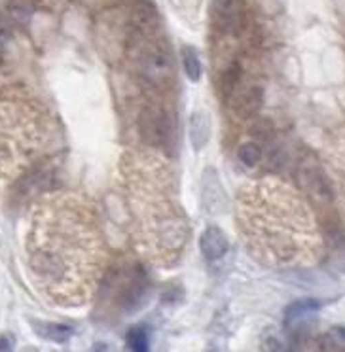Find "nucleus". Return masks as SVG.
<instances>
[{
  "mask_svg": "<svg viewBox=\"0 0 345 352\" xmlns=\"http://www.w3.org/2000/svg\"><path fill=\"white\" fill-rule=\"evenodd\" d=\"M125 341H127V346H129L131 351L135 352H145L148 351V337H146V331L140 328H133L127 331V337H125Z\"/></svg>",
  "mask_w": 345,
  "mask_h": 352,
  "instance_id": "6ab92c4d",
  "label": "nucleus"
},
{
  "mask_svg": "<svg viewBox=\"0 0 345 352\" xmlns=\"http://www.w3.org/2000/svg\"><path fill=\"white\" fill-rule=\"evenodd\" d=\"M138 69L146 84L154 87L167 85L173 78V61L167 46L163 42H156L152 46L143 47L138 57Z\"/></svg>",
  "mask_w": 345,
  "mask_h": 352,
  "instance_id": "39448f33",
  "label": "nucleus"
},
{
  "mask_svg": "<svg viewBox=\"0 0 345 352\" xmlns=\"http://www.w3.org/2000/svg\"><path fill=\"white\" fill-rule=\"evenodd\" d=\"M336 331H337V336L342 337V339L345 341V326H339V328H336Z\"/></svg>",
  "mask_w": 345,
  "mask_h": 352,
  "instance_id": "4be33fe9",
  "label": "nucleus"
},
{
  "mask_svg": "<svg viewBox=\"0 0 345 352\" xmlns=\"http://www.w3.org/2000/svg\"><path fill=\"white\" fill-rule=\"evenodd\" d=\"M120 173V197L140 254L156 265L177 263L190 228L167 163L152 153H131Z\"/></svg>",
  "mask_w": 345,
  "mask_h": 352,
  "instance_id": "f03ea898",
  "label": "nucleus"
},
{
  "mask_svg": "<svg viewBox=\"0 0 345 352\" xmlns=\"http://www.w3.org/2000/svg\"><path fill=\"white\" fill-rule=\"evenodd\" d=\"M302 178H304V184H306L307 192L311 193L315 199H319V201L332 199V190H330L328 180H326V176L322 175L321 168L315 167V165H309V167L304 168Z\"/></svg>",
  "mask_w": 345,
  "mask_h": 352,
  "instance_id": "f8f14e48",
  "label": "nucleus"
},
{
  "mask_svg": "<svg viewBox=\"0 0 345 352\" xmlns=\"http://www.w3.org/2000/svg\"><path fill=\"white\" fill-rule=\"evenodd\" d=\"M138 129H140V135L146 140V144L156 146V148H165L173 137L171 116L163 108H146L138 120Z\"/></svg>",
  "mask_w": 345,
  "mask_h": 352,
  "instance_id": "423d86ee",
  "label": "nucleus"
},
{
  "mask_svg": "<svg viewBox=\"0 0 345 352\" xmlns=\"http://www.w3.org/2000/svg\"><path fill=\"white\" fill-rule=\"evenodd\" d=\"M27 254L40 288L65 305H80L92 296L107 256L92 208L59 193L34 210Z\"/></svg>",
  "mask_w": 345,
  "mask_h": 352,
  "instance_id": "f257e3e1",
  "label": "nucleus"
},
{
  "mask_svg": "<svg viewBox=\"0 0 345 352\" xmlns=\"http://www.w3.org/2000/svg\"><path fill=\"white\" fill-rule=\"evenodd\" d=\"M36 2L39 0H8L2 14L8 17L16 27H25L31 21L32 14L36 10Z\"/></svg>",
  "mask_w": 345,
  "mask_h": 352,
  "instance_id": "4468645a",
  "label": "nucleus"
},
{
  "mask_svg": "<svg viewBox=\"0 0 345 352\" xmlns=\"http://www.w3.org/2000/svg\"><path fill=\"white\" fill-rule=\"evenodd\" d=\"M319 309H321V301H317V299H300V301H294L292 305H289L286 313H284V320H286V324H291V322L300 320V318H304V316L315 313Z\"/></svg>",
  "mask_w": 345,
  "mask_h": 352,
  "instance_id": "2eb2a0df",
  "label": "nucleus"
},
{
  "mask_svg": "<svg viewBox=\"0 0 345 352\" xmlns=\"http://www.w3.org/2000/svg\"><path fill=\"white\" fill-rule=\"evenodd\" d=\"M233 95V108L239 116L251 118L262 107V89L258 85H238Z\"/></svg>",
  "mask_w": 345,
  "mask_h": 352,
  "instance_id": "9d476101",
  "label": "nucleus"
},
{
  "mask_svg": "<svg viewBox=\"0 0 345 352\" xmlns=\"http://www.w3.org/2000/svg\"><path fill=\"white\" fill-rule=\"evenodd\" d=\"M241 237L256 260L289 265L302 256L309 216L294 193L279 182H254L239 192Z\"/></svg>",
  "mask_w": 345,
  "mask_h": 352,
  "instance_id": "7ed1b4c3",
  "label": "nucleus"
},
{
  "mask_svg": "<svg viewBox=\"0 0 345 352\" xmlns=\"http://www.w3.org/2000/svg\"><path fill=\"white\" fill-rule=\"evenodd\" d=\"M213 19L224 34H238L243 27L241 0H213Z\"/></svg>",
  "mask_w": 345,
  "mask_h": 352,
  "instance_id": "0eeeda50",
  "label": "nucleus"
},
{
  "mask_svg": "<svg viewBox=\"0 0 345 352\" xmlns=\"http://www.w3.org/2000/svg\"><path fill=\"white\" fill-rule=\"evenodd\" d=\"M131 25L140 36H150L160 27L158 10L150 0H138L131 8Z\"/></svg>",
  "mask_w": 345,
  "mask_h": 352,
  "instance_id": "6e6552de",
  "label": "nucleus"
},
{
  "mask_svg": "<svg viewBox=\"0 0 345 352\" xmlns=\"http://www.w3.org/2000/svg\"><path fill=\"white\" fill-rule=\"evenodd\" d=\"M54 137V120L40 100L19 89L0 97V173H32Z\"/></svg>",
  "mask_w": 345,
  "mask_h": 352,
  "instance_id": "20e7f679",
  "label": "nucleus"
},
{
  "mask_svg": "<svg viewBox=\"0 0 345 352\" xmlns=\"http://www.w3.org/2000/svg\"><path fill=\"white\" fill-rule=\"evenodd\" d=\"M188 133H190V142H192L194 150H203L207 146L209 138H211V118L207 112L196 110L190 116Z\"/></svg>",
  "mask_w": 345,
  "mask_h": 352,
  "instance_id": "9b49d317",
  "label": "nucleus"
},
{
  "mask_svg": "<svg viewBox=\"0 0 345 352\" xmlns=\"http://www.w3.org/2000/svg\"><path fill=\"white\" fill-rule=\"evenodd\" d=\"M31 326L34 329V333L40 337H44L48 341H54V343H67L74 329L65 324H57V322H42V320H31Z\"/></svg>",
  "mask_w": 345,
  "mask_h": 352,
  "instance_id": "ddd939ff",
  "label": "nucleus"
},
{
  "mask_svg": "<svg viewBox=\"0 0 345 352\" xmlns=\"http://www.w3.org/2000/svg\"><path fill=\"white\" fill-rule=\"evenodd\" d=\"M14 349V339L10 336H0V351H12Z\"/></svg>",
  "mask_w": 345,
  "mask_h": 352,
  "instance_id": "412c9836",
  "label": "nucleus"
},
{
  "mask_svg": "<svg viewBox=\"0 0 345 352\" xmlns=\"http://www.w3.org/2000/svg\"><path fill=\"white\" fill-rule=\"evenodd\" d=\"M180 59H182V67H185L186 76L190 82H198L201 78V61L200 55L196 52V47L185 46L180 50Z\"/></svg>",
  "mask_w": 345,
  "mask_h": 352,
  "instance_id": "dca6fc26",
  "label": "nucleus"
},
{
  "mask_svg": "<svg viewBox=\"0 0 345 352\" xmlns=\"http://www.w3.org/2000/svg\"><path fill=\"white\" fill-rule=\"evenodd\" d=\"M254 137L260 138V140H266V138L271 137V133H273V129H271V123L269 122H260L254 125Z\"/></svg>",
  "mask_w": 345,
  "mask_h": 352,
  "instance_id": "aec40b11",
  "label": "nucleus"
},
{
  "mask_svg": "<svg viewBox=\"0 0 345 352\" xmlns=\"http://www.w3.org/2000/svg\"><path fill=\"white\" fill-rule=\"evenodd\" d=\"M238 157L247 167H254L262 161V148L256 142H245V144L239 146Z\"/></svg>",
  "mask_w": 345,
  "mask_h": 352,
  "instance_id": "f3484780",
  "label": "nucleus"
},
{
  "mask_svg": "<svg viewBox=\"0 0 345 352\" xmlns=\"http://www.w3.org/2000/svg\"><path fill=\"white\" fill-rule=\"evenodd\" d=\"M239 74H241V70H239L238 63H231L230 67L222 72L220 84H222V91L226 95H231L236 91V87L239 85Z\"/></svg>",
  "mask_w": 345,
  "mask_h": 352,
  "instance_id": "a211bd4d",
  "label": "nucleus"
},
{
  "mask_svg": "<svg viewBox=\"0 0 345 352\" xmlns=\"http://www.w3.org/2000/svg\"><path fill=\"white\" fill-rule=\"evenodd\" d=\"M200 250L205 256V260L216 261L228 254V250H230V241H228L226 233L220 228L209 226L207 230L201 233Z\"/></svg>",
  "mask_w": 345,
  "mask_h": 352,
  "instance_id": "1a4fd4ad",
  "label": "nucleus"
}]
</instances>
